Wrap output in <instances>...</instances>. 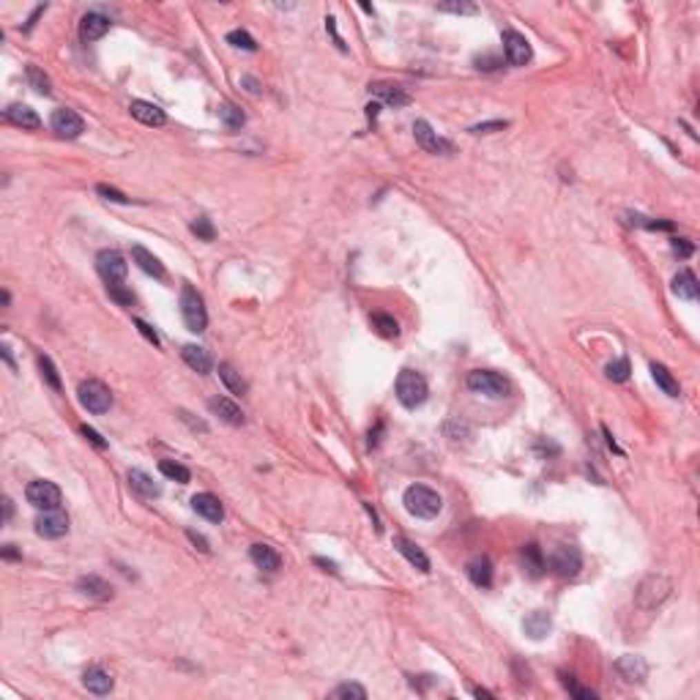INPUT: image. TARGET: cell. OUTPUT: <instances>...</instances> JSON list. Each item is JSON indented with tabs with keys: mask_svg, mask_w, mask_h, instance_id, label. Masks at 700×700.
<instances>
[{
	"mask_svg": "<svg viewBox=\"0 0 700 700\" xmlns=\"http://www.w3.org/2000/svg\"><path fill=\"white\" fill-rule=\"evenodd\" d=\"M670 591H673L670 577H665V574H648L637 586V591H634V610L643 613V616H651L670 597Z\"/></svg>",
	"mask_w": 700,
	"mask_h": 700,
	"instance_id": "obj_1",
	"label": "cell"
},
{
	"mask_svg": "<svg viewBox=\"0 0 700 700\" xmlns=\"http://www.w3.org/2000/svg\"><path fill=\"white\" fill-rule=\"evenodd\" d=\"M402 503L413 517H421V520H432L443 509V498L424 484H410L402 495Z\"/></svg>",
	"mask_w": 700,
	"mask_h": 700,
	"instance_id": "obj_2",
	"label": "cell"
},
{
	"mask_svg": "<svg viewBox=\"0 0 700 700\" xmlns=\"http://www.w3.org/2000/svg\"><path fill=\"white\" fill-rule=\"evenodd\" d=\"M427 394H430V386L424 381L421 372L416 370H402L397 375V399L405 405V408H419L427 402Z\"/></svg>",
	"mask_w": 700,
	"mask_h": 700,
	"instance_id": "obj_3",
	"label": "cell"
},
{
	"mask_svg": "<svg viewBox=\"0 0 700 700\" xmlns=\"http://www.w3.org/2000/svg\"><path fill=\"white\" fill-rule=\"evenodd\" d=\"M466 383L473 394H481V397H490V399H501V397H506L512 391L509 381L503 375L492 372V370H473V372H468Z\"/></svg>",
	"mask_w": 700,
	"mask_h": 700,
	"instance_id": "obj_4",
	"label": "cell"
},
{
	"mask_svg": "<svg viewBox=\"0 0 700 700\" xmlns=\"http://www.w3.org/2000/svg\"><path fill=\"white\" fill-rule=\"evenodd\" d=\"M25 498L33 509L39 512H50V509H61V487L55 481L47 479H36L25 487Z\"/></svg>",
	"mask_w": 700,
	"mask_h": 700,
	"instance_id": "obj_5",
	"label": "cell"
},
{
	"mask_svg": "<svg viewBox=\"0 0 700 700\" xmlns=\"http://www.w3.org/2000/svg\"><path fill=\"white\" fill-rule=\"evenodd\" d=\"M181 317H183L186 328L194 331V334L206 331V326H208V312L203 307V299H200L197 290L189 288V285L181 290Z\"/></svg>",
	"mask_w": 700,
	"mask_h": 700,
	"instance_id": "obj_6",
	"label": "cell"
},
{
	"mask_svg": "<svg viewBox=\"0 0 700 700\" xmlns=\"http://www.w3.org/2000/svg\"><path fill=\"white\" fill-rule=\"evenodd\" d=\"M77 397L79 402H82V408L88 410V413H107L110 410V405H112V394L110 389L101 383V381H82L77 386Z\"/></svg>",
	"mask_w": 700,
	"mask_h": 700,
	"instance_id": "obj_7",
	"label": "cell"
},
{
	"mask_svg": "<svg viewBox=\"0 0 700 700\" xmlns=\"http://www.w3.org/2000/svg\"><path fill=\"white\" fill-rule=\"evenodd\" d=\"M96 271L99 277L107 282V285H118L126 279V271H129V263L126 257L118 252V249H101L96 254Z\"/></svg>",
	"mask_w": 700,
	"mask_h": 700,
	"instance_id": "obj_8",
	"label": "cell"
},
{
	"mask_svg": "<svg viewBox=\"0 0 700 700\" xmlns=\"http://www.w3.org/2000/svg\"><path fill=\"white\" fill-rule=\"evenodd\" d=\"M545 566H550L558 577H574L583 566V558H580V550L572 545H558L550 558H545Z\"/></svg>",
	"mask_w": 700,
	"mask_h": 700,
	"instance_id": "obj_9",
	"label": "cell"
},
{
	"mask_svg": "<svg viewBox=\"0 0 700 700\" xmlns=\"http://www.w3.org/2000/svg\"><path fill=\"white\" fill-rule=\"evenodd\" d=\"M36 534L41 539H61L69 534V514L63 509H50L36 517Z\"/></svg>",
	"mask_w": 700,
	"mask_h": 700,
	"instance_id": "obj_10",
	"label": "cell"
},
{
	"mask_svg": "<svg viewBox=\"0 0 700 700\" xmlns=\"http://www.w3.org/2000/svg\"><path fill=\"white\" fill-rule=\"evenodd\" d=\"M503 55L512 66H526L531 58H534V50L528 44V39L517 30H503Z\"/></svg>",
	"mask_w": 700,
	"mask_h": 700,
	"instance_id": "obj_11",
	"label": "cell"
},
{
	"mask_svg": "<svg viewBox=\"0 0 700 700\" xmlns=\"http://www.w3.org/2000/svg\"><path fill=\"white\" fill-rule=\"evenodd\" d=\"M50 126H52V132L58 137H66V140H74V137H79L85 132V121L79 118V112L69 110V107L55 110L52 118H50Z\"/></svg>",
	"mask_w": 700,
	"mask_h": 700,
	"instance_id": "obj_12",
	"label": "cell"
},
{
	"mask_svg": "<svg viewBox=\"0 0 700 700\" xmlns=\"http://www.w3.org/2000/svg\"><path fill=\"white\" fill-rule=\"evenodd\" d=\"M413 137H416V143H419L427 154H452V151H454V146H452L449 140H443L427 121H416V123H413Z\"/></svg>",
	"mask_w": 700,
	"mask_h": 700,
	"instance_id": "obj_13",
	"label": "cell"
},
{
	"mask_svg": "<svg viewBox=\"0 0 700 700\" xmlns=\"http://www.w3.org/2000/svg\"><path fill=\"white\" fill-rule=\"evenodd\" d=\"M110 17H104L101 11H88L82 19H79V39L85 41V44H90V41H99L107 30H110Z\"/></svg>",
	"mask_w": 700,
	"mask_h": 700,
	"instance_id": "obj_14",
	"label": "cell"
},
{
	"mask_svg": "<svg viewBox=\"0 0 700 700\" xmlns=\"http://www.w3.org/2000/svg\"><path fill=\"white\" fill-rule=\"evenodd\" d=\"M192 509L200 517H206L208 523H222L225 520V506H222V501L214 492H197L192 498Z\"/></svg>",
	"mask_w": 700,
	"mask_h": 700,
	"instance_id": "obj_15",
	"label": "cell"
},
{
	"mask_svg": "<svg viewBox=\"0 0 700 700\" xmlns=\"http://www.w3.org/2000/svg\"><path fill=\"white\" fill-rule=\"evenodd\" d=\"M77 591L88 599H96V602L112 599V586L99 574H82L77 580Z\"/></svg>",
	"mask_w": 700,
	"mask_h": 700,
	"instance_id": "obj_16",
	"label": "cell"
},
{
	"mask_svg": "<svg viewBox=\"0 0 700 700\" xmlns=\"http://www.w3.org/2000/svg\"><path fill=\"white\" fill-rule=\"evenodd\" d=\"M370 93H375L383 104H389V107H394V110L408 107V104L413 101L408 90H402L399 85H391V82H372V85H370Z\"/></svg>",
	"mask_w": 700,
	"mask_h": 700,
	"instance_id": "obj_17",
	"label": "cell"
},
{
	"mask_svg": "<svg viewBox=\"0 0 700 700\" xmlns=\"http://www.w3.org/2000/svg\"><path fill=\"white\" fill-rule=\"evenodd\" d=\"M249 558H252V563H254L257 569H263V572H279V566H282V555H279L271 545H263V542L249 547Z\"/></svg>",
	"mask_w": 700,
	"mask_h": 700,
	"instance_id": "obj_18",
	"label": "cell"
},
{
	"mask_svg": "<svg viewBox=\"0 0 700 700\" xmlns=\"http://www.w3.org/2000/svg\"><path fill=\"white\" fill-rule=\"evenodd\" d=\"M129 110H132V115H134L140 123H146V126H164V123H167L164 110H161V107H156V104H151V101L134 99V101L129 104Z\"/></svg>",
	"mask_w": 700,
	"mask_h": 700,
	"instance_id": "obj_19",
	"label": "cell"
},
{
	"mask_svg": "<svg viewBox=\"0 0 700 700\" xmlns=\"http://www.w3.org/2000/svg\"><path fill=\"white\" fill-rule=\"evenodd\" d=\"M129 487L140 495V498H146V501H154L161 495V487L154 481V476H148L146 470H140V468H132L129 470Z\"/></svg>",
	"mask_w": 700,
	"mask_h": 700,
	"instance_id": "obj_20",
	"label": "cell"
},
{
	"mask_svg": "<svg viewBox=\"0 0 700 700\" xmlns=\"http://www.w3.org/2000/svg\"><path fill=\"white\" fill-rule=\"evenodd\" d=\"M82 687H85L88 692H93V695H110L112 687H115V681H112V676H110L107 670H101V668H88L85 676H82Z\"/></svg>",
	"mask_w": 700,
	"mask_h": 700,
	"instance_id": "obj_21",
	"label": "cell"
},
{
	"mask_svg": "<svg viewBox=\"0 0 700 700\" xmlns=\"http://www.w3.org/2000/svg\"><path fill=\"white\" fill-rule=\"evenodd\" d=\"M132 260L140 266V271H146L148 277H154V279H164V266H161V260L156 257L154 252H148L146 246H132Z\"/></svg>",
	"mask_w": 700,
	"mask_h": 700,
	"instance_id": "obj_22",
	"label": "cell"
},
{
	"mask_svg": "<svg viewBox=\"0 0 700 700\" xmlns=\"http://www.w3.org/2000/svg\"><path fill=\"white\" fill-rule=\"evenodd\" d=\"M208 408H211V413H217L222 421H228V424H233V427H241V424H243V410L235 405L233 399H228V397H214V399L208 402Z\"/></svg>",
	"mask_w": 700,
	"mask_h": 700,
	"instance_id": "obj_23",
	"label": "cell"
},
{
	"mask_svg": "<svg viewBox=\"0 0 700 700\" xmlns=\"http://www.w3.org/2000/svg\"><path fill=\"white\" fill-rule=\"evenodd\" d=\"M394 547H397L419 572H430V558H427V552L416 545V542H410L408 537H394Z\"/></svg>",
	"mask_w": 700,
	"mask_h": 700,
	"instance_id": "obj_24",
	"label": "cell"
},
{
	"mask_svg": "<svg viewBox=\"0 0 700 700\" xmlns=\"http://www.w3.org/2000/svg\"><path fill=\"white\" fill-rule=\"evenodd\" d=\"M6 121L19 126V129H39L41 126V118L36 115V110H30L28 104H11L6 110Z\"/></svg>",
	"mask_w": 700,
	"mask_h": 700,
	"instance_id": "obj_25",
	"label": "cell"
},
{
	"mask_svg": "<svg viewBox=\"0 0 700 700\" xmlns=\"http://www.w3.org/2000/svg\"><path fill=\"white\" fill-rule=\"evenodd\" d=\"M181 356H183V361H186L194 372H200V375L211 372V367H214L211 353H208L206 348H200V345H183V348H181Z\"/></svg>",
	"mask_w": 700,
	"mask_h": 700,
	"instance_id": "obj_26",
	"label": "cell"
},
{
	"mask_svg": "<svg viewBox=\"0 0 700 700\" xmlns=\"http://www.w3.org/2000/svg\"><path fill=\"white\" fill-rule=\"evenodd\" d=\"M616 668H619V673H621L626 681H643V679L648 676V665H646L640 657H632V654L621 657V659L616 662Z\"/></svg>",
	"mask_w": 700,
	"mask_h": 700,
	"instance_id": "obj_27",
	"label": "cell"
},
{
	"mask_svg": "<svg viewBox=\"0 0 700 700\" xmlns=\"http://www.w3.org/2000/svg\"><path fill=\"white\" fill-rule=\"evenodd\" d=\"M673 293L679 296V299H687V301H695L700 293L698 288V279H695V274L692 271H679L676 274V279H673Z\"/></svg>",
	"mask_w": 700,
	"mask_h": 700,
	"instance_id": "obj_28",
	"label": "cell"
},
{
	"mask_svg": "<svg viewBox=\"0 0 700 700\" xmlns=\"http://www.w3.org/2000/svg\"><path fill=\"white\" fill-rule=\"evenodd\" d=\"M523 629H526V634L528 637H534V640H542L550 634V629H552V621H550V616H547L545 610H534L526 621H523Z\"/></svg>",
	"mask_w": 700,
	"mask_h": 700,
	"instance_id": "obj_29",
	"label": "cell"
},
{
	"mask_svg": "<svg viewBox=\"0 0 700 700\" xmlns=\"http://www.w3.org/2000/svg\"><path fill=\"white\" fill-rule=\"evenodd\" d=\"M466 569H468V577H470V583H473V586H479V588H490V583H492V566H490V561H487V558H473Z\"/></svg>",
	"mask_w": 700,
	"mask_h": 700,
	"instance_id": "obj_30",
	"label": "cell"
},
{
	"mask_svg": "<svg viewBox=\"0 0 700 700\" xmlns=\"http://www.w3.org/2000/svg\"><path fill=\"white\" fill-rule=\"evenodd\" d=\"M651 378L657 381V386L665 391L668 397H679V394H681L679 381L673 378V372H670L665 364H651Z\"/></svg>",
	"mask_w": 700,
	"mask_h": 700,
	"instance_id": "obj_31",
	"label": "cell"
},
{
	"mask_svg": "<svg viewBox=\"0 0 700 700\" xmlns=\"http://www.w3.org/2000/svg\"><path fill=\"white\" fill-rule=\"evenodd\" d=\"M219 378H222V383L233 391V394H246V381L241 378V372L235 370L233 364H228V361L219 364Z\"/></svg>",
	"mask_w": 700,
	"mask_h": 700,
	"instance_id": "obj_32",
	"label": "cell"
},
{
	"mask_svg": "<svg viewBox=\"0 0 700 700\" xmlns=\"http://www.w3.org/2000/svg\"><path fill=\"white\" fill-rule=\"evenodd\" d=\"M523 561H526V569H528L534 577H539V574L545 572V555H542L539 545L526 547V550H523Z\"/></svg>",
	"mask_w": 700,
	"mask_h": 700,
	"instance_id": "obj_33",
	"label": "cell"
},
{
	"mask_svg": "<svg viewBox=\"0 0 700 700\" xmlns=\"http://www.w3.org/2000/svg\"><path fill=\"white\" fill-rule=\"evenodd\" d=\"M219 118H222L225 129H230V132H235V129H241V126L246 123L243 112H241V110H238L235 104H230V101H225V104L219 107Z\"/></svg>",
	"mask_w": 700,
	"mask_h": 700,
	"instance_id": "obj_34",
	"label": "cell"
},
{
	"mask_svg": "<svg viewBox=\"0 0 700 700\" xmlns=\"http://www.w3.org/2000/svg\"><path fill=\"white\" fill-rule=\"evenodd\" d=\"M25 77H28L30 88H33L36 93H41V96H50V93H52V88H50V77H47L39 66H33V63H30V66L25 69Z\"/></svg>",
	"mask_w": 700,
	"mask_h": 700,
	"instance_id": "obj_35",
	"label": "cell"
},
{
	"mask_svg": "<svg viewBox=\"0 0 700 700\" xmlns=\"http://www.w3.org/2000/svg\"><path fill=\"white\" fill-rule=\"evenodd\" d=\"M39 370H41V378L47 381V386L50 389H55V391H61L63 386H61V375H58V370H55V364H52V359L50 356H39Z\"/></svg>",
	"mask_w": 700,
	"mask_h": 700,
	"instance_id": "obj_36",
	"label": "cell"
},
{
	"mask_svg": "<svg viewBox=\"0 0 700 700\" xmlns=\"http://www.w3.org/2000/svg\"><path fill=\"white\" fill-rule=\"evenodd\" d=\"M159 470L167 476V479H172V481H178V484H186L189 479H192V473H189V468H183L181 463H172V460H161L159 463Z\"/></svg>",
	"mask_w": 700,
	"mask_h": 700,
	"instance_id": "obj_37",
	"label": "cell"
},
{
	"mask_svg": "<svg viewBox=\"0 0 700 700\" xmlns=\"http://www.w3.org/2000/svg\"><path fill=\"white\" fill-rule=\"evenodd\" d=\"M331 698L337 700H364L367 698V690L361 684H339L337 690H331Z\"/></svg>",
	"mask_w": 700,
	"mask_h": 700,
	"instance_id": "obj_38",
	"label": "cell"
},
{
	"mask_svg": "<svg viewBox=\"0 0 700 700\" xmlns=\"http://www.w3.org/2000/svg\"><path fill=\"white\" fill-rule=\"evenodd\" d=\"M372 326H375L378 334H383V337H397V334H399V323H397L391 314H383V312H375V314H372Z\"/></svg>",
	"mask_w": 700,
	"mask_h": 700,
	"instance_id": "obj_39",
	"label": "cell"
},
{
	"mask_svg": "<svg viewBox=\"0 0 700 700\" xmlns=\"http://www.w3.org/2000/svg\"><path fill=\"white\" fill-rule=\"evenodd\" d=\"M605 372H608V378L613 381V383H623V381H629V359H616V361H610L608 367H605Z\"/></svg>",
	"mask_w": 700,
	"mask_h": 700,
	"instance_id": "obj_40",
	"label": "cell"
},
{
	"mask_svg": "<svg viewBox=\"0 0 700 700\" xmlns=\"http://www.w3.org/2000/svg\"><path fill=\"white\" fill-rule=\"evenodd\" d=\"M107 293H110V299H112L118 307H132V304H134V293H132L129 288H123V282L107 285Z\"/></svg>",
	"mask_w": 700,
	"mask_h": 700,
	"instance_id": "obj_41",
	"label": "cell"
},
{
	"mask_svg": "<svg viewBox=\"0 0 700 700\" xmlns=\"http://www.w3.org/2000/svg\"><path fill=\"white\" fill-rule=\"evenodd\" d=\"M228 44H233L238 50H246V52H254V50H257V41H254L246 30H230V33H228Z\"/></svg>",
	"mask_w": 700,
	"mask_h": 700,
	"instance_id": "obj_42",
	"label": "cell"
},
{
	"mask_svg": "<svg viewBox=\"0 0 700 700\" xmlns=\"http://www.w3.org/2000/svg\"><path fill=\"white\" fill-rule=\"evenodd\" d=\"M192 233L197 235V238H203V241H214V235H217L208 217H197V219L192 222Z\"/></svg>",
	"mask_w": 700,
	"mask_h": 700,
	"instance_id": "obj_43",
	"label": "cell"
},
{
	"mask_svg": "<svg viewBox=\"0 0 700 700\" xmlns=\"http://www.w3.org/2000/svg\"><path fill=\"white\" fill-rule=\"evenodd\" d=\"M96 192H99L104 200H110V203H121V206H129V197H126L123 192H118V189L107 186V183H99V186H96Z\"/></svg>",
	"mask_w": 700,
	"mask_h": 700,
	"instance_id": "obj_44",
	"label": "cell"
},
{
	"mask_svg": "<svg viewBox=\"0 0 700 700\" xmlns=\"http://www.w3.org/2000/svg\"><path fill=\"white\" fill-rule=\"evenodd\" d=\"M561 681H563V687L574 695V698H580V700H594L597 698V692L594 690H586V687H577L574 681H572V676H561Z\"/></svg>",
	"mask_w": 700,
	"mask_h": 700,
	"instance_id": "obj_45",
	"label": "cell"
},
{
	"mask_svg": "<svg viewBox=\"0 0 700 700\" xmlns=\"http://www.w3.org/2000/svg\"><path fill=\"white\" fill-rule=\"evenodd\" d=\"M509 123L506 121H487V123H476V126H470V132L473 134H492V132H503Z\"/></svg>",
	"mask_w": 700,
	"mask_h": 700,
	"instance_id": "obj_46",
	"label": "cell"
},
{
	"mask_svg": "<svg viewBox=\"0 0 700 700\" xmlns=\"http://www.w3.org/2000/svg\"><path fill=\"white\" fill-rule=\"evenodd\" d=\"M438 11H449V14H476L479 8L473 3H441Z\"/></svg>",
	"mask_w": 700,
	"mask_h": 700,
	"instance_id": "obj_47",
	"label": "cell"
},
{
	"mask_svg": "<svg viewBox=\"0 0 700 700\" xmlns=\"http://www.w3.org/2000/svg\"><path fill=\"white\" fill-rule=\"evenodd\" d=\"M178 416H181V421H186L194 432H208V424H206V421H200V419H192V413H189V410H178Z\"/></svg>",
	"mask_w": 700,
	"mask_h": 700,
	"instance_id": "obj_48",
	"label": "cell"
},
{
	"mask_svg": "<svg viewBox=\"0 0 700 700\" xmlns=\"http://www.w3.org/2000/svg\"><path fill=\"white\" fill-rule=\"evenodd\" d=\"M134 326H137V328H140V334H143V337H146V339H148V342H151V345H156V348H159V345H161V339H159V334H156V331H154V328H151V326H148V323H146V320H134Z\"/></svg>",
	"mask_w": 700,
	"mask_h": 700,
	"instance_id": "obj_49",
	"label": "cell"
},
{
	"mask_svg": "<svg viewBox=\"0 0 700 700\" xmlns=\"http://www.w3.org/2000/svg\"><path fill=\"white\" fill-rule=\"evenodd\" d=\"M476 63H479V69H487V72H495V69H501L503 63H501V58H492V55H479L476 58Z\"/></svg>",
	"mask_w": 700,
	"mask_h": 700,
	"instance_id": "obj_50",
	"label": "cell"
},
{
	"mask_svg": "<svg viewBox=\"0 0 700 700\" xmlns=\"http://www.w3.org/2000/svg\"><path fill=\"white\" fill-rule=\"evenodd\" d=\"M673 252L679 254V257H690L692 254V243L687 241V238H673Z\"/></svg>",
	"mask_w": 700,
	"mask_h": 700,
	"instance_id": "obj_51",
	"label": "cell"
},
{
	"mask_svg": "<svg viewBox=\"0 0 700 700\" xmlns=\"http://www.w3.org/2000/svg\"><path fill=\"white\" fill-rule=\"evenodd\" d=\"M82 435H85V438H88V441H90V443H93L96 449H107V441H104V438H101V435H99L96 430H90L88 424L82 427Z\"/></svg>",
	"mask_w": 700,
	"mask_h": 700,
	"instance_id": "obj_52",
	"label": "cell"
},
{
	"mask_svg": "<svg viewBox=\"0 0 700 700\" xmlns=\"http://www.w3.org/2000/svg\"><path fill=\"white\" fill-rule=\"evenodd\" d=\"M186 537H189V542L197 547L200 552H211V545H208V542H206V537H200L197 531H186Z\"/></svg>",
	"mask_w": 700,
	"mask_h": 700,
	"instance_id": "obj_53",
	"label": "cell"
},
{
	"mask_svg": "<svg viewBox=\"0 0 700 700\" xmlns=\"http://www.w3.org/2000/svg\"><path fill=\"white\" fill-rule=\"evenodd\" d=\"M334 22H337V19H334V17H326V30H328V33H331V36H334V44H337V47H339V50H342V52H345V50H348V47H345V41H342V39H339V33H337V25H334Z\"/></svg>",
	"mask_w": 700,
	"mask_h": 700,
	"instance_id": "obj_54",
	"label": "cell"
},
{
	"mask_svg": "<svg viewBox=\"0 0 700 700\" xmlns=\"http://www.w3.org/2000/svg\"><path fill=\"white\" fill-rule=\"evenodd\" d=\"M241 82L246 85V90H249L252 96H260V93H263V85H260V82H257L254 77H249V74H246V77L241 79Z\"/></svg>",
	"mask_w": 700,
	"mask_h": 700,
	"instance_id": "obj_55",
	"label": "cell"
},
{
	"mask_svg": "<svg viewBox=\"0 0 700 700\" xmlns=\"http://www.w3.org/2000/svg\"><path fill=\"white\" fill-rule=\"evenodd\" d=\"M44 11H47V3H44V6H36V11H33V14L28 17V22H25V30H30V28L36 25V19H39V17L44 14Z\"/></svg>",
	"mask_w": 700,
	"mask_h": 700,
	"instance_id": "obj_56",
	"label": "cell"
},
{
	"mask_svg": "<svg viewBox=\"0 0 700 700\" xmlns=\"http://www.w3.org/2000/svg\"><path fill=\"white\" fill-rule=\"evenodd\" d=\"M11 514H14V503H11V498H3V523H8V520H11Z\"/></svg>",
	"mask_w": 700,
	"mask_h": 700,
	"instance_id": "obj_57",
	"label": "cell"
},
{
	"mask_svg": "<svg viewBox=\"0 0 700 700\" xmlns=\"http://www.w3.org/2000/svg\"><path fill=\"white\" fill-rule=\"evenodd\" d=\"M314 563L317 566H323L326 572H331V574H337V563L334 561H326V558H314Z\"/></svg>",
	"mask_w": 700,
	"mask_h": 700,
	"instance_id": "obj_58",
	"label": "cell"
},
{
	"mask_svg": "<svg viewBox=\"0 0 700 700\" xmlns=\"http://www.w3.org/2000/svg\"><path fill=\"white\" fill-rule=\"evenodd\" d=\"M0 350H3V359H6V364H8L11 370H17V364H14V359H11V348H8V345H3Z\"/></svg>",
	"mask_w": 700,
	"mask_h": 700,
	"instance_id": "obj_59",
	"label": "cell"
},
{
	"mask_svg": "<svg viewBox=\"0 0 700 700\" xmlns=\"http://www.w3.org/2000/svg\"><path fill=\"white\" fill-rule=\"evenodd\" d=\"M3 558H8V561H14V558H19V552L14 550V545H6L3 547Z\"/></svg>",
	"mask_w": 700,
	"mask_h": 700,
	"instance_id": "obj_60",
	"label": "cell"
},
{
	"mask_svg": "<svg viewBox=\"0 0 700 700\" xmlns=\"http://www.w3.org/2000/svg\"><path fill=\"white\" fill-rule=\"evenodd\" d=\"M473 695H476V698H492V692H487V690H481V687H476Z\"/></svg>",
	"mask_w": 700,
	"mask_h": 700,
	"instance_id": "obj_61",
	"label": "cell"
},
{
	"mask_svg": "<svg viewBox=\"0 0 700 700\" xmlns=\"http://www.w3.org/2000/svg\"><path fill=\"white\" fill-rule=\"evenodd\" d=\"M378 110H381V104H370V107H367V115H370V118H375V115H378Z\"/></svg>",
	"mask_w": 700,
	"mask_h": 700,
	"instance_id": "obj_62",
	"label": "cell"
}]
</instances>
